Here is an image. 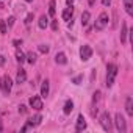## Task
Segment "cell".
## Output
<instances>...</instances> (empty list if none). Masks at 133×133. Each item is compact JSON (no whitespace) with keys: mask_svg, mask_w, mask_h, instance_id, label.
<instances>
[{"mask_svg":"<svg viewBox=\"0 0 133 133\" xmlns=\"http://www.w3.org/2000/svg\"><path fill=\"white\" fill-rule=\"evenodd\" d=\"M116 75H117V66L116 64H108L107 66V86L108 88L113 86Z\"/></svg>","mask_w":133,"mask_h":133,"instance_id":"obj_1","label":"cell"},{"mask_svg":"<svg viewBox=\"0 0 133 133\" xmlns=\"http://www.w3.org/2000/svg\"><path fill=\"white\" fill-rule=\"evenodd\" d=\"M11 88H13V82L8 75H2V78H0V91H2V94L8 96L11 92Z\"/></svg>","mask_w":133,"mask_h":133,"instance_id":"obj_2","label":"cell"},{"mask_svg":"<svg viewBox=\"0 0 133 133\" xmlns=\"http://www.w3.org/2000/svg\"><path fill=\"white\" fill-rule=\"evenodd\" d=\"M108 21H110V19H108V14H107V13H100V14H99V17L96 19L94 28H96V30H99V31H100V30H103V28L107 27Z\"/></svg>","mask_w":133,"mask_h":133,"instance_id":"obj_3","label":"cell"},{"mask_svg":"<svg viewBox=\"0 0 133 133\" xmlns=\"http://www.w3.org/2000/svg\"><path fill=\"white\" fill-rule=\"evenodd\" d=\"M100 125H102V128L105 130V131H110L111 128H113V124H111V117H110V114L105 111V113H102V116H100Z\"/></svg>","mask_w":133,"mask_h":133,"instance_id":"obj_4","label":"cell"},{"mask_svg":"<svg viewBox=\"0 0 133 133\" xmlns=\"http://www.w3.org/2000/svg\"><path fill=\"white\" fill-rule=\"evenodd\" d=\"M116 128H117V131H121V133H125L127 131V125H125V119H124V116L121 114V113H117L116 114Z\"/></svg>","mask_w":133,"mask_h":133,"instance_id":"obj_5","label":"cell"},{"mask_svg":"<svg viewBox=\"0 0 133 133\" xmlns=\"http://www.w3.org/2000/svg\"><path fill=\"white\" fill-rule=\"evenodd\" d=\"M92 56V49L89 47V45H82V49H80V58H82V61H88L89 58Z\"/></svg>","mask_w":133,"mask_h":133,"instance_id":"obj_6","label":"cell"},{"mask_svg":"<svg viewBox=\"0 0 133 133\" xmlns=\"http://www.w3.org/2000/svg\"><path fill=\"white\" fill-rule=\"evenodd\" d=\"M30 107L35 108V110H38V111H41L42 110V100H41V97L39 96H33L30 99Z\"/></svg>","mask_w":133,"mask_h":133,"instance_id":"obj_7","label":"cell"},{"mask_svg":"<svg viewBox=\"0 0 133 133\" xmlns=\"http://www.w3.org/2000/svg\"><path fill=\"white\" fill-rule=\"evenodd\" d=\"M86 128V121L83 117V114H80L77 117V122H75V131H83Z\"/></svg>","mask_w":133,"mask_h":133,"instance_id":"obj_8","label":"cell"},{"mask_svg":"<svg viewBox=\"0 0 133 133\" xmlns=\"http://www.w3.org/2000/svg\"><path fill=\"white\" fill-rule=\"evenodd\" d=\"M25 80H27V72H25V69H22V68H19L17 69V75H16V83H25Z\"/></svg>","mask_w":133,"mask_h":133,"instance_id":"obj_9","label":"cell"},{"mask_svg":"<svg viewBox=\"0 0 133 133\" xmlns=\"http://www.w3.org/2000/svg\"><path fill=\"white\" fill-rule=\"evenodd\" d=\"M55 63L56 64H66V63H68V58H66V55L63 53V52H58L56 55H55Z\"/></svg>","mask_w":133,"mask_h":133,"instance_id":"obj_10","label":"cell"},{"mask_svg":"<svg viewBox=\"0 0 133 133\" xmlns=\"http://www.w3.org/2000/svg\"><path fill=\"white\" fill-rule=\"evenodd\" d=\"M125 111L128 116H133V99L131 97H127L125 100Z\"/></svg>","mask_w":133,"mask_h":133,"instance_id":"obj_11","label":"cell"},{"mask_svg":"<svg viewBox=\"0 0 133 133\" xmlns=\"http://www.w3.org/2000/svg\"><path fill=\"white\" fill-rule=\"evenodd\" d=\"M41 121H42V116H41V114H36L35 117L28 119V121H27V124H28L30 127H36V125H39V124H41Z\"/></svg>","mask_w":133,"mask_h":133,"instance_id":"obj_12","label":"cell"},{"mask_svg":"<svg viewBox=\"0 0 133 133\" xmlns=\"http://www.w3.org/2000/svg\"><path fill=\"white\" fill-rule=\"evenodd\" d=\"M72 110H74V102H72V100H66L64 108H63V113H64V114H71Z\"/></svg>","mask_w":133,"mask_h":133,"instance_id":"obj_13","label":"cell"},{"mask_svg":"<svg viewBox=\"0 0 133 133\" xmlns=\"http://www.w3.org/2000/svg\"><path fill=\"white\" fill-rule=\"evenodd\" d=\"M124 6L128 16H133V0H124Z\"/></svg>","mask_w":133,"mask_h":133,"instance_id":"obj_14","label":"cell"},{"mask_svg":"<svg viewBox=\"0 0 133 133\" xmlns=\"http://www.w3.org/2000/svg\"><path fill=\"white\" fill-rule=\"evenodd\" d=\"M49 96V80H44L41 85V97H47Z\"/></svg>","mask_w":133,"mask_h":133,"instance_id":"obj_15","label":"cell"},{"mask_svg":"<svg viewBox=\"0 0 133 133\" xmlns=\"http://www.w3.org/2000/svg\"><path fill=\"white\" fill-rule=\"evenodd\" d=\"M72 14H74V10H72V6L66 8V10L63 11V19H64V21H71V19H72Z\"/></svg>","mask_w":133,"mask_h":133,"instance_id":"obj_16","label":"cell"},{"mask_svg":"<svg viewBox=\"0 0 133 133\" xmlns=\"http://www.w3.org/2000/svg\"><path fill=\"white\" fill-rule=\"evenodd\" d=\"M127 35H128L127 24H125V22H122V30H121V42H125V41H127Z\"/></svg>","mask_w":133,"mask_h":133,"instance_id":"obj_17","label":"cell"},{"mask_svg":"<svg viewBox=\"0 0 133 133\" xmlns=\"http://www.w3.org/2000/svg\"><path fill=\"white\" fill-rule=\"evenodd\" d=\"M89 19H91L89 11H83V14H82V25H83V27H86V25L89 24Z\"/></svg>","mask_w":133,"mask_h":133,"instance_id":"obj_18","label":"cell"},{"mask_svg":"<svg viewBox=\"0 0 133 133\" xmlns=\"http://www.w3.org/2000/svg\"><path fill=\"white\" fill-rule=\"evenodd\" d=\"M47 24H49V17H47L45 14H42V16L39 17V21H38L39 28H45V27H47Z\"/></svg>","mask_w":133,"mask_h":133,"instance_id":"obj_19","label":"cell"},{"mask_svg":"<svg viewBox=\"0 0 133 133\" xmlns=\"http://www.w3.org/2000/svg\"><path fill=\"white\" fill-rule=\"evenodd\" d=\"M56 3H55V0H50V2H49V16H55V13H56Z\"/></svg>","mask_w":133,"mask_h":133,"instance_id":"obj_20","label":"cell"},{"mask_svg":"<svg viewBox=\"0 0 133 133\" xmlns=\"http://www.w3.org/2000/svg\"><path fill=\"white\" fill-rule=\"evenodd\" d=\"M25 61H28L30 64H35V63H36V53H33V52H28V53L25 55Z\"/></svg>","mask_w":133,"mask_h":133,"instance_id":"obj_21","label":"cell"},{"mask_svg":"<svg viewBox=\"0 0 133 133\" xmlns=\"http://www.w3.org/2000/svg\"><path fill=\"white\" fill-rule=\"evenodd\" d=\"M16 59H17V63H21V64H22V63L25 61V55H24L21 50H17V52H16Z\"/></svg>","mask_w":133,"mask_h":133,"instance_id":"obj_22","label":"cell"},{"mask_svg":"<svg viewBox=\"0 0 133 133\" xmlns=\"http://www.w3.org/2000/svg\"><path fill=\"white\" fill-rule=\"evenodd\" d=\"M0 33H2V35L6 33V24H5V21H0Z\"/></svg>","mask_w":133,"mask_h":133,"instance_id":"obj_23","label":"cell"},{"mask_svg":"<svg viewBox=\"0 0 133 133\" xmlns=\"http://www.w3.org/2000/svg\"><path fill=\"white\" fill-rule=\"evenodd\" d=\"M38 49H39L41 53H49V45H45V44H41Z\"/></svg>","mask_w":133,"mask_h":133,"instance_id":"obj_24","label":"cell"},{"mask_svg":"<svg viewBox=\"0 0 133 133\" xmlns=\"http://www.w3.org/2000/svg\"><path fill=\"white\" fill-rule=\"evenodd\" d=\"M31 19H33V13H30V14H27V17H25V24L28 25V24L31 22Z\"/></svg>","mask_w":133,"mask_h":133,"instance_id":"obj_25","label":"cell"},{"mask_svg":"<svg viewBox=\"0 0 133 133\" xmlns=\"http://www.w3.org/2000/svg\"><path fill=\"white\" fill-rule=\"evenodd\" d=\"M52 30H53V31L58 30V21H52Z\"/></svg>","mask_w":133,"mask_h":133,"instance_id":"obj_26","label":"cell"},{"mask_svg":"<svg viewBox=\"0 0 133 133\" xmlns=\"http://www.w3.org/2000/svg\"><path fill=\"white\" fill-rule=\"evenodd\" d=\"M82 80H83V77H82V75H78V77H75V78H74V83H75V85H80V82H82Z\"/></svg>","mask_w":133,"mask_h":133,"instance_id":"obj_27","label":"cell"},{"mask_svg":"<svg viewBox=\"0 0 133 133\" xmlns=\"http://www.w3.org/2000/svg\"><path fill=\"white\" fill-rule=\"evenodd\" d=\"M19 113L25 114V113H27V107H25V105H21V107H19Z\"/></svg>","mask_w":133,"mask_h":133,"instance_id":"obj_28","label":"cell"},{"mask_svg":"<svg viewBox=\"0 0 133 133\" xmlns=\"http://www.w3.org/2000/svg\"><path fill=\"white\" fill-rule=\"evenodd\" d=\"M13 44H14L16 47H21V45H22V41H21V39H14V41H13Z\"/></svg>","mask_w":133,"mask_h":133,"instance_id":"obj_29","label":"cell"},{"mask_svg":"<svg viewBox=\"0 0 133 133\" xmlns=\"http://www.w3.org/2000/svg\"><path fill=\"white\" fill-rule=\"evenodd\" d=\"M14 21H16V19H14V17L11 16V17L8 19V25H10V27H13V25H14Z\"/></svg>","mask_w":133,"mask_h":133,"instance_id":"obj_30","label":"cell"},{"mask_svg":"<svg viewBox=\"0 0 133 133\" xmlns=\"http://www.w3.org/2000/svg\"><path fill=\"white\" fill-rule=\"evenodd\" d=\"M110 3H111V0H102V5L103 6H110Z\"/></svg>","mask_w":133,"mask_h":133,"instance_id":"obj_31","label":"cell"},{"mask_svg":"<svg viewBox=\"0 0 133 133\" xmlns=\"http://www.w3.org/2000/svg\"><path fill=\"white\" fill-rule=\"evenodd\" d=\"M3 64H5V56L0 55V66H3Z\"/></svg>","mask_w":133,"mask_h":133,"instance_id":"obj_32","label":"cell"},{"mask_svg":"<svg viewBox=\"0 0 133 133\" xmlns=\"http://www.w3.org/2000/svg\"><path fill=\"white\" fill-rule=\"evenodd\" d=\"M66 3H68L69 6H72V3H74V0H66Z\"/></svg>","mask_w":133,"mask_h":133,"instance_id":"obj_33","label":"cell"},{"mask_svg":"<svg viewBox=\"0 0 133 133\" xmlns=\"http://www.w3.org/2000/svg\"><path fill=\"white\" fill-rule=\"evenodd\" d=\"M3 130V124H2V119H0V131Z\"/></svg>","mask_w":133,"mask_h":133,"instance_id":"obj_34","label":"cell"},{"mask_svg":"<svg viewBox=\"0 0 133 133\" xmlns=\"http://www.w3.org/2000/svg\"><path fill=\"white\" fill-rule=\"evenodd\" d=\"M25 2H33V0H25Z\"/></svg>","mask_w":133,"mask_h":133,"instance_id":"obj_35","label":"cell"}]
</instances>
